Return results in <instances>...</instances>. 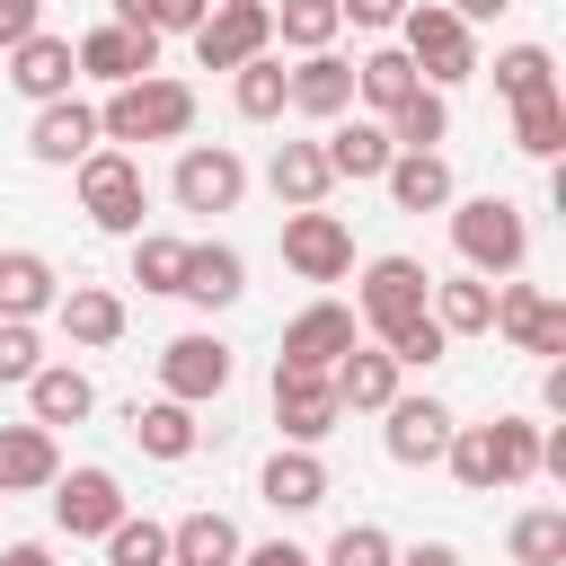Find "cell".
Returning <instances> with one entry per match:
<instances>
[{
	"instance_id": "obj_1",
	"label": "cell",
	"mask_w": 566,
	"mask_h": 566,
	"mask_svg": "<svg viewBox=\"0 0 566 566\" xmlns=\"http://www.w3.org/2000/svg\"><path fill=\"white\" fill-rule=\"evenodd\" d=\"M186 133H195V88L168 71H142L97 106V142H186Z\"/></svg>"
},
{
	"instance_id": "obj_2",
	"label": "cell",
	"mask_w": 566,
	"mask_h": 566,
	"mask_svg": "<svg viewBox=\"0 0 566 566\" xmlns=\"http://www.w3.org/2000/svg\"><path fill=\"white\" fill-rule=\"evenodd\" d=\"M442 212H451V248H460L469 274H486V283L522 274V256H531V221H522L513 195H469V203L451 195Z\"/></svg>"
},
{
	"instance_id": "obj_3",
	"label": "cell",
	"mask_w": 566,
	"mask_h": 566,
	"mask_svg": "<svg viewBox=\"0 0 566 566\" xmlns=\"http://www.w3.org/2000/svg\"><path fill=\"white\" fill-rule=\"evenodd\" d=\"M398 53L416 62L424 88H460V80H478V27H460L442 0H407V18H398Z\"/></svg>"
},
{
	"instance_id": "obj_4",
	"label": "cell",
	"mask_w": 566,
	"mask_h": 566,
	"mask_svg": "<svg viewBox=\"0 0 566 566\" xmlns=\"http://www.w3.org/2000/svg\"><path fill=\"white\" fill-rule=\"evenodd\" d=\"M71 186H80V212H88L97 230H115V239H133L142 212H150V177H142V159H133L124 142H97V150L71 168Z\"/></svg>"
},
{
	"instance_id": "obj_5",
	"label": "cell",
	"mask_w": 566,
	"mask_h": 566,
	"mask_svg": "<svg viewBox=\"0 0 566 566\" xmlns=\"http://www.w3.org/2000/svg\"><path fill=\"white\" fill-rule=\"evenodd\" d=\"M248 53H274V0H212L195 18V62L203 71H239Z\"/></svg>"
},
{
	"instance_id": "obj_6",
	"label": "cell",
	"mask_w": 566,
	"mask_h": 566,
	"mask_svg": "<svg viewBox=\"0 0 566 566\" xmlns=\"http://www.w3.org/2000/svg\"><path fill=\"white\" fill-rule=\"evenodd\" d=\"M168 195H177V212H239V195H248V159H239L230 142H186Z\"/></svg>"
},
{
	"instance_id": "obj_7",
	"label": "cell",
	"mask_w": 566,
	"mask_h": 566,
	"mask_svg": "<svg viewBox=\"0 0 566 566\" xmlns=\"http://www.w3.org/2000/svg\"><path fill=\"white\" fill-rule=\"evenodd\" d=\"M230 345L212 336V327H186V336H168L159 345V398H186V407H212L221 389H230Z\"/></svg>"
},
{
	"instance_id": "obj_8",
	"label": "cell",
	"mask_w": 566,
	"mask_h": 566,
	"mask_svg": "<svg viewBox=\"0 0 566 566\" xmlns=\"http://www.w3.org/2000/svg\"><path fill=\"white\" fill-rule=\"evenodd\" d=\"M283 265L301 283H336V274H354V230L327 203H301V212H283Z\"/></svg>"
},
{
	"instance_id": "obj_9",
	"label": "cell",
	"mask_w": 566,
	"mask_h": 566,
	"mask_svg": "<svg viewBox=\"0 0 566 566\" xmlns=\"http://www.w3.org/2000/svg\"><path fill=\"white\" fill-rule=\"evenodd\" d=\"M124 513H133V504H124V478H115V469H62V478H53V522H62V539H106Z\"/></svg>"
},
{
	"instance_id": "obj_10",
	"label": "cell",
	"mask_w": 566,
	"mask_h": 566,
	"mask_svg": "<svg viewBox=\"0 0 566 566\" xmlns=\"http://www.w3.org/2000/svg\"><path fill=\"white\" fill-rule=\"evenodd\" d=\"M424 292H433V274H424L416 256H398V248H389V256H371V265H363V310H354V318H363V327H371V345H380L398 318H416V310H424Z\"/></svg>"
},
{
	"instance_id": "obj_11",
	"label": "cell",
	"mask_w": 566,
	"mask_h": 566,
	"mask_svg": "<svg viewBox=\"0 0 566 566\" xmlns=\"http://www.w3.org/2000/svg\"><path fill=\"white\" fill-rule=\"evenodd\" d=\"M486 336H513L522 354H566V301H548L539 283H495V318H486Z\"/></svg>"
},
{
	"instance_id": "obj_12",
	"label": "cell",
	"mask_w": 566,
	"mask_h": 566,
	"mask_svg": "<svg viewBox=\"0 0 566 566\" xmlns=\"http://www.w3.org/2000/svg\"><path fill=\"white\" fill-rule=\"evenodd\" d=\"M274 424H283V442H327L345 424L336 380L327 371H301V363H274Z\"/></svg>"
},
{
	"instance_id": "obj_13",
	"label": "cell",
	"mask_w": 566,
	"mask_h": 566,
	"mask_svg": "<svg viewBox=\"0 0 566 566\" xmlns=\"http://www.w3.org/2000/svg\"><path fill=\"white\" fill-rule=\"evenodd\" d=\"M451 424H460V416H451L442 398H407V389H398V398L380 407V442H389L398 469H433L442 442H451Z\"/></svg>"
},
{
	"instance_id": "obj_14",
	"label": "cell",
	"mask_w": 566,
	"mask_h": 566,
	"mask_svg": "<svg viewBox=\"0 0 566 566\" xmlns=\"http://www.w3.org/2000/svg\"><path fill=\"white\" fill-rule=\"evenodd\" d=\"M71 62H80V80H106V88H124V80H142V71H159V35L150 27H88L80 44H71Z\"/></svg>"
},
{
	"instance_id": "obj_15",
	"label": "cell",
	"mask_w": 566,
	"mask_h": 566,
	"mask_svg": "<svg viewBox=\"0 0 566 566\" xmlns=\"http://www.w3.org/2000/svg\"><path fill=\"white\" fill-rule=\"evenodd\" d=\"M0 62H9V88H18V97H35V106L71 97V80H80V62H71V35H44V27H35V35H18Z\"/></svg>"
},
{
	"instance_id": "obj_16",
	"label": "cell",
	"mask_w": 566,
	"mask_h": 566,
	"mask_svg": "<svg viewBox=\"0 0 566 566\" xmlns=\"http://www.w3.org/2000/svg\"><path fill=\"white\" fill-rule=\"evenodd\" d=\"M363 336V318L345 310V301H310V310H292V327H283V354L274 363H301V371H327L345 345Z\"/></svg>"
},
{
	"instance_id": "obj_17",
	"label": "cell",
	"mask_w": 566,
	"mask_h": 566,
	"mask_svg": "<svg viewBox=\"0 0 566 566\" xmlns=\"http://www.w3.org/2000/svg\"><path fill=\"white\" fill-rule=\"evenodd\" d=\"M283 115H310V124H336V115H354V62L327 44V53H301L292 62V106Z\"/></svg>"
},
{
	"instance_id": "obj_18",
	"label": "cell",
	"mask_w": 566,
	"mask_h": 566,
	"mask_svg": "<svg viewBox=\"0 0 566 566\" xmlns=\"http://www.w3.org/2000/svg\"><path fill=\"white\" fill-rule=\"evenodd\" d=\"M27 150H35L44 168H80V159L97 150V106H88V97H53V106H35Z\"/></svg>"
},
{
	"instance_id": "obj_19",
	"label": "cell",
	"mask_w": 566,
	"mask_h": 566,
	"mask_svg": "<svg viewBox=\"0 0 566 566\" xmlns=\"http://www.w3.org/2000/svg\"><path fill=\"white\" fill-rule=\"evenodd\" d=\"M318 150H327V177H336V186H380V168H389V150H398V142H389V124H380V115H354V124L336 115Z\"/></svg>"
},
{
	"instance_id": "obj_20",
	"label": "cell",
	"mask_w": 566,
	"mask_h": 566,
	"mask_svg": "<svg viewBox=\"0 0 566 566\" xmlns=\"http://www.w3.org/2000/svg\"><path fill=\"white\" fill-rule=\"evenodd\" d=\"M327 380H336V407H345V416H380V407L398 398V363H389V345H363V336L327 363Z\"/></svg>"
},
{
	"instance_id": "obj_21",
	"label": "cell",
	"mask_w": 566,
	"mask_h": 566,
	"mask_svg": "<svg viewBox=\"0 0 566 566\" xmlns=\"http://www.w3.org/2000/svg\"><path fill=\"white\" fill-rule=\"evenodd\" d=\"M62 478V442H53V424H0V495H44Z\"/></svg>"
},
{
	"instance_id": "obj_22",
	"label": "cell",
	"mask_w": 566,
	"mask_h": 566,
	"mask_svg": "<svg viewBox=\"0 0 566 566\" xmlns=\"http://www.w3.org/2000/svg\"><path fill=\"white\" fill-rule=\"evenodd\" d=\"M248 292V256L230 248V239H186V283H177V301H195V310H230Z\"/></svg>"
},
{
	"instance_id": "obj_23",
	"label": "cell",
	"mask_w": 566,
	"mask_h": 566,
	"mask_svg": "<svg viewBox=\"0 0 566 566\" xmlns=\"http://www.w3.org/2000/svg\"><path fill=\"white\" fill-rule=\"evenodd\" d=\"M256 495H265L274 513H318V504H327V460H318V442H283V451L265 460Z\"/></svg>"
},
{
	"instance_id": "obj_24",
	"label": "cell",
	"mask_w": 566,
	"mask_h": 566,
	"mask_svg": "<svg viewBox=\"0 0 566 566\" xmlns=\"http://www.w3.org/2000/svg\"><path fill=\"white\" fill-rule=\"evenodd\" d=\"M380 186H389V203H398V212H442V203L460 195V186H451V159H442V150H389Z\"/></svg>"
},
{
	"instance_id": "obj_25",
	"label": "cell",
	"mask_w": 566,
	"mask_h": 566,
	"mask_svg": "<svg viewBox=\"0 0 566 566\" xmlns=\"http://www.w3.org/2000/svg\"><path fill=\"white\" fill-rule=\"evenodd\" d=\"M53 327L71 336V345H115L124 336V292H106V283H71L62 301H53Z\"/></svg>"
},
{
	"instance_id": "obj_26",
	"label": "cell",
	"mask_w": 566,
	"mask_h": 566,
	"mask_svg": "<svg viewBox=\"0 0 566 566\" xmlns=\"http://www.w3.org/2000/svg\"><path fill=\"white\" fill-rule=\"evenodd\" d=\"M88 407H97V380L80 363H35L27 371V416L35 424H80Z\"/></svg>"
},
{
	"instance_id": "obj_27",
	"label": "cell",
	"mask_w": 566,
	"mask_h": 566,
	"mask_svg": "<svg viewBox=\"0 0 566 566\" xmlns=\"http://www.w3.org/2000/svg\"><path fill=\"white\" fill-rule=\"evenodd\" d=\"M133 442L150 451V460H195V442H203V424H195V407L186 398H133Z\"/></svg>"
},
{
	"instance_id": "obj_28",
	"label": "cell",
	"mask_w": 566,
	"mask_h": 566,
	"mask_svg": "<svg viewBox=\"0 0 566 566\" xmlns=\"http://www.w3.org/2000/svg\"><path fill=\"white\" fill-rule=\"evenodd\" d=\"M53 301H62L53 256H35V248H0V318H44Z\"/></svg>"
},
{
	"instance_id": "obj_29",
	"label": "cell",
	"mask_w": 566,
	"mask_h": 566,
	"mask_svg": "<svg viewBox=\"0 0 566 566\" xmlns=\"http://www.w3.org/2000/svg\"><path fill=\"white\" fill-rule=\"evenodd\" d=\"M265 186H274V203L283 212H301V203H327V150L318 142H274V159H265Z\"/></svg>"
},
{
	"instance_id": "obj_30",
	"label": "cell",
	"mask_w": 566,
	"mask_h": 566,
	"mask_svg": "<svg viewBox=\"0 0 566 566\" xmlns=\"http://www.w3.org/2000/svg\"><path fill=\"white\" fill-rule=\"evenodd\" d=\"M239 522L230 513H186V522H168V566H239Z\"/></svg>"
},
{
	"instance_id": "obj_31",
	"label": "cell",
	"mask_w": 566,
	"mask_h": 566,
	"mask_svg": "<svg viewBox=\"0 0 566 566\" xmlns=\"http://www.w3.org/2000/svg\"><path fill=\"white\" fill-rule=\"evenodd\" d=\"M230 106H239L248 124H274V115L292 106V71H283V53H248V62L230 71Z\"/></svg>"
},
{
	"instance_id": "obj_32",
	"label": "cell",
	"mask_w": 566,
	"mask_h": 566,
	"mask_svg": "<svg viewBox=\"0 0 566 566\" xmlns=\"http://www.w3.org/2000/svg\"><path fill=\"white\" fill-rule=\"evenodd\" d=\"M424 310H433L442 336H486V318H495V283H486V274H451V283L424 292Z\"/></svg>"
},
{
	"instance_id": "obj_33",
	"label": "cell",
	"mask_w": 566,
	"mask_h": 566,
	"mask_svg": "<svg viewBox=\"0 0 566 566\" xmlns=\"http://www.w3.org/2000/svg\"><path fill=\"white\" fill-rule=\"evenodd\" d=\"M486 460H495V486H531L539 478V424L531 416H486Z\"/></svg>"
},
{
	"instance_id": "obj_34",
	"label": "cell",
	"mask_w": 566,
	"mask_h": 566,
	"mask_svg": "<svg viewBox=\"0 0 566 566\" xmlns=\"http://www.w3.org/2000/svg\"><path fill=\"white\" fill-rule=\"evenodd\" d=\"M407 88H424V80H416V62H407L398 44H371V53L354 62V97H363L371 115H389V106H398Z\"/></svg>"
},
{
	"instance_id": "obj_35",
	"label": "cell",
	"mask_w": 566,
	"mask_h": 566,
	"mask_svg": "<svg viewBox=\"0 0 566 566\" xmlns=\"http://www.w3.org/2000/svg\"><path fill=\"white\" fill-rule=\"evenodd\" d=\"M380 124H389V142H398V150H433V142L451 133V97H442V88H407Z\"/></svg>"
},
{
	"instance_id": "obj_36",
	"label": "cell",
	"mask_w": 566,
	"mask_h": 566,
	"mask_svg": "<svg viewBox=\"0 0 566 566\" xmlns=\"http://www.w3.org/2000/svg\"><path fill=\"white\" fill-rule=\"evenodd\" d=\"M504 548H513V566H566V504H531V513H513Z\"/></svg>"
},
{
	"instance_id": "obj_37",
	"label": "cell",
	"mask_w": 566,
	"mask_h": 566,
	"mask_svg": "<svg viewBox=\"0 0 566 566\" xmlns=\"http://www.w3.org/2000/svg\"><path fill=\"white\" fill-rule=\"evenodd\" d=\"M513 150H531V159H557L566 150V97L557 88H539V97L513 106Z\"/></svg>"
},
{
	"instance_id": "obj_38",
	"label": "cell",
	"mask_w": 566,
	"mask_h": 566,
	"mask_svg": "<svg viewBox=\"0 0 566 566\" xmlns=\"http://www.w3.org/2000/svg\"><path fill=\"white\" fill-rule=\"evenodd\" d=\"M539 88H557L548 44H504V53H495V97H504V106H522V97H539Z\"/></svg>"
},
{
	"instance_id": "obj_39",
	"label": "cell",
	"mask_w": 566,
	"mask_h": 566,
	"mask_svg": "<svg viewBox=\"0 0 566 566\" xmlns=\"http://www.w3.org/2000/svg\"><path fill=\"white\" fill-rule=\"evenodd\" d=\"M336 0H283L274 9V44H292V53H327L336 44Z\"/></svg>"
},
{
	"instance_id": "obj_40",
	"label": "cell",
	"mask_w": 566,
	"mask_h": 566,
	"mask_svg": "<svg viewBox=\"0 0 566 566\" xmlns=\"http://www.w3.org/2000/svg\"><path fill=\"white\" fill-rule=\"evenodd\" d=\"M133 283H142V292H177V283H186V239L133 230Z\"/></svg>"
},
{
	"instance_id": "obj_41",
	"label": "cell",
	"mask_w": 566,
	"mask_h": 566,
	"mask_svg": "<svg viewBox=\"0 0 566 566\" xmlns=\"http://www.w3.org/2000/svg\"><path fill=\"white\" fill-rule=\"evenodd\" d=\"M380 345H389V363H398V371H433V363L451 354V336L433 327V310H416V318H398V327H389Z\"/></svg>"
},
{
	"instance_id": "obj_42",
	"label": "cell",
	"mask_w": 566,
	"mask_h": 566,
	"mask_svg": "<svg viewBox=\"0 0 566 566\" xmlns=\"http://www.w3.org/2000/svg\"><path fill=\"white\" fill-rule=\"evenodd\" d=\"M106 566H168V522L124 513V522L106 531Z\"/></svg>"
},
{
	"instance_id": "obj_43",
	"label": "cell",
	"mask_w": 566,
	"mask_h": 566,
	"mask_svg": "<svg viewBox=\"0 0 566 566\" xmlns=\"http://www.w3.org/2000/svg\"><path fill=\"white\" fill-rule=\"evenodd\" d=\"M212 0H115V27H150V35H195Z\"/></svg>"
},
{
	"instance_id": "obj_44",
	"label": "cell",
	"mask_w": 566,
	"mask_h": 566,
	"mask_svg": "<svg viewBox=\"0 0 566 566\" xmlns=\"http://www.w3.org/2000/svg\"><path fill=\"white\" fill-rule=\"evenodd\" d=\"M389 557H398V539H389L380 522H345V531L327 539V557H318V566H389Z\"/></svg>"
},
{
	"instance_id": "obj_45",
	"label": "cell",
	"mask_w": 566,
	"mask_h": 566,
	"mask_svg": "<svg viewBox=\"0 0 566 566\" xmlns=\"http://www.w3.org/2000/svg\"><path fill=\"white\" fill-rule=\"evenodd\" d=\"M44 363V336H35V318H0V380L9 389H27V371Z\"/></svg>"
},
{
	"instance_id": "obj_46",
	"label": "cell",
	"mask_w": 566,
	"mask_h": 566,
	"mask_svg": "<svg viewBox=\"0 0 566 566\" xmlns=\"http://www.w3.org/2000/svg\"><path fill=\"white\" fill-rule=\"evenodd\" d=\"M336 18H345V27H371V35H380V27H398V18H407V0H336Z\"/></svg>"
},
{
	"instance_id": "obj_47",
	"label": "cell",
	"mask_w": 566,
	"mask_h": 566,
	"mask_svg": "<svg viewBox=\"0 0 566 566\" xmlns=\"http://www.w3.org/2000/svg\"><path fill=\"white\" fill-rule=\"evenodd\" d=\"M239 566H318L301 539H256V548H239Z\"/></svg>"
},
{
	"instance_id": "obj_48",
	"label": "cell",
	"mask_w": 566,
	"mask_h": 566,
	"mask_svg": "<svg viewBox=\"0 0 566 566\" xmlns=\"http://www.w3.org/2000/svg\"><path fill=\"white\" fill-rule=\"evenodd\" d=\"M35 18H44V0H0V35H9V44L35 35Z\"/></svg>"
},
{
	"instance_id": "obj_49",
	"label": "cell",
	"mask_w": 566,
	"mask_h": 566,
	"mask_svg": "<svg viewBox=\"0 0 566 566\" xmlns=\"http://www.w3.org/2000/svg\"><path fill=\"white\" fill-rule=\"evenodd\" d=\"M389 566H460V548H451V539H416V548H398Z\"/></svg>"
},
{
	"instance_id": "obj_50",
	"label": "cell",
	"mask_w": 566,
	"mask_h": 566,
	"mask_svg": "<svg viewBox=\"0 0 566 566\" xmlns=\"http://www.w3.org/2000/svg\"><path fill=\"white\" fill-rule=\"evenodd\" d=\"M442 9H451V18H460V27H486V18H504V9H513V0H442Z\"/></svg>"
},
{
	"instance_id": "obj_51",
	"label": "cell",
	"mask_w": 566,
	"mask_h": 566,
	"mask_svg": "<svg viewBox=\"0 0 566 566\" xmlns=\"http://www.w3.org/2000/svg\"><path fill=\"white\" fill-rule=\"evenodd\" d=\"M0 566H53V548H44V539H9V548H0Z\"/></svg>"
},
{
	"instance_id": "obj_52",
	"label": "cell",
	"mask_w": 566,
	"mask_h": 566,
	"mask_svg": "<svg viewBox=\"0 0 566 566\" xmlns=\"http://www.w3.org/2000/svg\"><path fill=\"white\" fill-rule=\"evenodd\" d=\"M0 53H9V35H0Z\"/></svg>"
}]
</instances>
